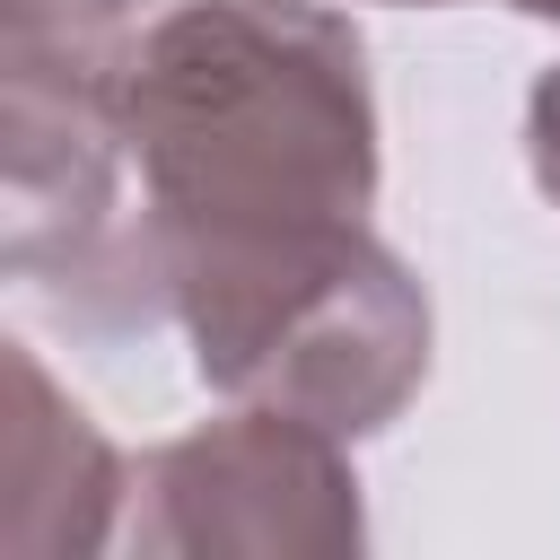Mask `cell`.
I'll return each mask as SVG.
<instances>
[{"mask_svg":"<svg viewBox=\"0 0 560 560\" xmlns=\"http://www.w3.org/2000/svg\"><path fill=\"white\" fill-rule=\"evenodd\" d=\"M166 289L210 394L298 411L350 446L394 429L429 376V289L368 219L289 245L192 254Z\"/></svg>","mask_w":560,"mask_h":560,"instance_id":"7a4b0ae2","label":"cell"},{"mask_svg":"<svg viewBox=\"0 0 560 560\" xmlns=\"http://www.w3.org/2000/svg\"><path fill=\"white\" fill-rule=\"evenodd\" d=\"M525 166H534L542 201L560 210V61L534 70V88H525Z\"/></svg>","mask_w":560,"mask_h":560,"instance_id":"8992f818","label":"cell"},{"mask_svg":"<svg viewBox=\"0 0 560 560\" xmlns=\"http://www.w3.org/2000/svg\"><path fill=\"white\" fill-rule=\"evenodd\" d=\"M0 376H9L0 551H18V560H88V551L122 542L131 464L114 455V438L44 376V359H35L26 341L0 350Z\"/></svg>","mask_w":560,"mask_h":560,"instance_id":"277c9868","label":"cell"},{"mask_svg":"<svg viewBox=\"0 0 560 560\" xmlns=\"http://www.w3.org/2000/svg\"><path fill=\"white\" fill-rule=\"evenodd\" d=\"M508 9H525V18H560V0H508Z\"/></svg>","mask_w":560,"mask_h":560,"instance_id":"52a82bcc","label":"cell"},{"mask_svg":"<svg viewBox=\"0 0 560 560\" xmlns=\"http://www.w3.org/2000/svg\"><path fill=\"white\" fill-rule=\"evenodd\" d=\"M175 0H0V79L61 88V96H114L131 44Z\"/></svg>","mask_w":560,"mask_h":560,"instance_id":"5b68a950","label":"cell"},{"mask_svg":"<svg viewBox=\"0 0 560 560\" xmlns=\"http://www.w3.org/2000/svg\"><path fill=\"white\" fill-rule=\"evenodd\" d=\"M105 114L166 280L192 254L289 245L376 210V79L359 26L324 0H175L131 44Z\"/></svg>","mask_w":560,"mask_h":560,"instance_id":"6da1fadb","label":"cell"},{"mask_svg":"<svg viewBox=\"0 0 560 560\" xmlns=\"http://www.w3.org/2000/svg\"><path fill=\"white\" fill-rule=\"evenodd\" d=\"M394 9H446V0H394Z\"/></svg>","mask_w":560,"mask_h":560,"instance_id":"ba28073f","label":"cell"},{"mask_svg":"<svg viewBox=\"0 0 560 560\" xmlns=\"http://www.w3.org/2000/svg\"><path fill=\"white\" fill-rule=\"evenodd\" d=\"M122 542L149 560H359L368 499L350 438L271 402H228L131 464Z\"/></svg>","mask_w":560,"mask_h":560,"instance_id":"3957f363","label":"cell"}]
</instances>
